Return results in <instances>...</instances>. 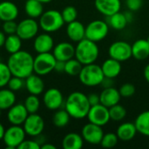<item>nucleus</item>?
<instances>
[{"mask_svg":"<svg viewBox=\"0 0 149 149\" xmlns=\"http://www.w3.org/2000/svg\"><path fill=\"white\" fill-rule=\"evenodd\" d=\"M57 59L52 53H38L34 58V72L39 76H45L54 71Z\"/></svg>","mask_w":149,"mask_h":149,"instance_id":"obj_6","label":"nucleus"},{"mask_svg":"<svg viewBox=\"0 0 149 149\" xmlns=\"http://www.w3.org/2000/svg\"><path fill=\"white\" fill-rule=\"evenodd\" d=\"M81 135L86 142L91 145H99L104 135V131L102 127L88 122L82 127Z\"/></svg>","mask_w":149,"mask_h":149,"instance_id":"obj_13","label":"nucleus"},{"mask_svg":"<svg viewBox=\"0 0 149 149\" xmlns=\"http://www.w3.org/2000/svg\"><path fill=\"white\" fill-rule=\"evenodd\" d=\"M17 24L15 22V20L4 21L2 24L3 31L7 35L15 34L17 32Z\"/></svg>","mask_w":149,"mask_h":149,"instance_id":"obj_41","label":"nucleus"},{"mask_svg":"<svg viewBox=\"0 0 149 149\" xmlns=\"http://www.w3.org/2000/svg\"><path fill=\"white\" fill-rule=\"evenodd\" d=\"M7 86H8V88L13 92L19 91L20 89H22L24 86V80L22 78L12 76L10 78V79L9 80Z\"/></svg>","mask_w":149,"mask_h":149,"instance_id":"obj_39","label":"nucleus"},{"mask_svg":"<svg viewBox=\"0 0 149 149\" xmlns=\"http://www.w3.org/2000/svg\"><path fill=\"white\" fill-rule=\"evenodd\" d=\"M5 40H6L5 33H4L3 31H0V48L3 47V46L4 45Z\"/></svg>","mask_w":149,"mask_h":149,"instance_id":"obj_48","label":"nucleus"},{"mask_svg":"<svg viewBox=\"0 0 149 149\" xmlns=\"http://www.w3.org/2000/svg\"><path fill=\"white\" fill-rule=\"evenodd\" d=\"M4 48L5 50L10 53H15L21 50L22 47V39L18 37V35L10 34L6 37V40L4 43Z\"/></svg>","mask_w":149,"mask_h":149,"instance_id":"obj_31","label":"nucleus"},{"mask_svg":"<svg viewBox=\"0 0 149 149\" xmlns=\"http://www.w3.org/2000/svg\"><path fill=\"white\" fill-rule=\"evenodd\" d=\"M137 133L138 132L135 125L133 122H124L120 124L116 131V134L119 140L122 141H129L133 140Z\"/></svg>","mask_w":149,"mask_h":149,"instance_id":"obj_25","label":"nucleus"},{"mask_svg":"<svg viewBox=\"0 0 149 149\" xmlns=\"http://www.w3.org/2000/svg\"><path fill=\"white\" fill-rule=\"evenodd\" d=\"M114 79L112 78H108V77H104L102 82H101V86H103V88H107V87H112L114 85Z\"/></svg>","mask_w":149,"mask_h":149,"instance_id":"obj_45","label":"nucleus"},{"mask_svg":"<svg viewBox=\"0 0 149 149\" xmlns=\"http://www.w3.org/2000/svg\"><path fill=\"white\" fill-rule=\"evenodd\" d=\"M1 112H2V110L0 109V118H1Z\"/></svg>","mask_w":149,"mask_h":149,"instance_id":"obj_54","label":"nucleus"},{"mask_svg":"<svg viewBox=\"0 0 149 149\" xmlns=\"http://www.w3.org/2000/svg\"><path fill=\"white\" fill-rule=\"evenodd\" d=\"M109 57L120 62H125L132 58V45L119 40L111 44L108 49Z\"/></svg>","mask_w":149,"mask_h":149,"instance_id":"obj_9","label":"nucleus"},{"mask_svg":"<svg viewBox=\"0 0 149 149\" xmlns=\"http://www.w3.org/2000/svg\"><path fill=\"white\" fill-rule=\"evenodd\" d=\"M66 34L72 41L78 43L86 38V27L79 21H72L67 24Z\"/></svg>","mask_w":149,"mask_h":149,"instance_id":"obj_21","label":"nucleus"},{"mask_svg":"<svg viewBox=\"0 0 149 149\" xmlns=\"http://www.w3.org/2000/svg\"><path fill=\"white\" fill-rule=\"evenodd\" d=\"M84 141L81 134L78 133H69L63 138L62 147L64 149H81Z\"/></svg>","mask_w":149,"mask_h":149,"instance_id":"obj_26","label":"nucleus"},{"mask_svg":"<svg viewBox=\"0 0 149 149\" xmlns=\"http://www.w3.org/2000/svg\"><path fill=\"white\" fill-rule=\"evenodd\" d=\"M23 127L27 135L31 137H38L42 134L45 128L44 119L36 113H29L25 121L23 124Z\"/></svg>","mask_w":149,"mask_h":149,"instance_id":"obj_12","label":"nucleus"},{"mask_svg":"<svg viewBox=\"0 0 149 149\" xmlns=\"http://www.w3.org/2000/svg\"><path fill=\"white\" fill-rule=\"evenodd\" d=\"M110 119L113 121H121L127 116V109L120 104L109 107Z\"/></svg>","mask_w":149,"mask_h":149,"instance_id":"obj_34","label":"nucleus"},{"mask_svg":"<svg viewBox=\"0 0 149 149\" xmlns=\"http://www.w3.org/2000/svg\"><path fill=\"white\" fill-rule=\"evenodd\" d=\"M18 149H40L41 145L37 141L32 140H24L19 146Z\"/></svg>","mask_w":149,"mask_h":149,"instance_id":"obj_42","label":"nucleus"},{"mask_svg":"<svg viewBox=\"0 0 149 149\" xmlns=\"http://www.w3.org/2000/svg\"><path fill=\"white\" fill-rule=\"evenodd\" d=\"M108 17L107 24L113 29L117 30V31L123 30L128 24L127 19L124 12L118 11V12L114 13L113 15H112L110 17Z\"/></svg>","mask_w":149,"mask_h":149,"instance_id":"obj_30","label":"nucleus"},{"mask_svg":"<svg viewBox=\"0 0 149 149\" xmlns=\"http://www.w3.org/2000/svg\"><path fill=\"white\" fill-rule=\"evenodd\" d=\"M119 141L120 140H119L116 133L114 134V133L110 132V133L104 134L101 142H100V145L102 148H113L118 144Z\"/></svg>","mask_w":149,"mask_h":149,"instance_id":"obj_36","label":"nucleus"},{"mask_svg":"<svg viewBox=\"0 0 149 149\" xmlns=\"http://www.w3.org/2000/svg\"><path fill=\"white\" fill-rule=\"evenodd\" d=\"M94 5L96 10L106 17H110L120 10V0H95Z\"/></svg>","mask_w":149,"mask_h":149,"instance_id":"obj_17","label":"nucleus"},{"mask_svg":"<svg viewBox=\"0 0 149 149\" xmlns=\"http://www.w3.org/2000/svg\"><path fill=\"white\" fill-rule=\"evenodd\" d=\"M57 148L52 145V144H50V143H44L41 145V149H56Z\"/></svg>","mask_w":149,"mask_h":149,"instance_id":"obj_50","label":"nucleus"},{"mask_svg":"<svg viewBox=\"0 0 149 149\" xmlns=\"http://www.w3.org/2000/svg\"><path fill=\"white\" fill-rule=\"evenodd\" d=\"M132 57L136 60H145L149 57V44L147 39H138L132 45Z\"/></svg>","mask_w":149,"mask_h":149,"instance_id":"obj_24","label":"nucleus"},{"mask_svg":"<svg viewBox=\"0 0 149 149\" xmlns=\"http://www.w3.org/2000/svg\"><path fill=\"white\" fill-rule=\"evenodd\" d=\"M127 7L131 11H137L142 6V0H126Z\"/></svg>","mask_w":149,"mask_h":149,"instance_id":"obj_43","label":"nucleus"},{"mask_svg":"<svg viewBox=\"0 0 149 149\" xmlns=\"http://www.w3.org/2000/svg\"><path fill=\"white\" fill-rule=\"evenodd\" d=\"M65 109L70 114L71 118L82 120L87 117L91 105L87 95L82 92H72L68 95L65 103Z\"/></svg>","mask_w":149,"mask_h":149,"instance_id":"obj_2","label":"nucleus"},{"mask_svg":"<svg viewBox=\"0 0 149 149\" xmlns=\"http://www.w3.org/2000/svg\"><path fill=\"white\" fill-rule=\"evenodd\" d=\"M24 105L29 113H36L40 107V100L38 95L30 94L24 100Z\"/></svg>","mask_w":149,"mask_h":149,"instance_id":"obj_35","label":"nucleus"},{"mask_svg":"<svg viewBox=\"0 0 149 149\" xmlns=\"http://www.w3.org/2000/svg\"><path fill=\"white\" fill-rule=\"evenodd\" d=\"M18 8L11 1L0 2V20L10 21L15 20L18 16Z\"/></svg>","mask_w":149,"mask_h":149,"instance_id":"obj_22","label":"nucleus"},{"mask_svg":"<svg viewBox=\"0 0 149 149\" xmlns=\"http://www.w3.org/2000/svg\"><path fill=\"white\" fill-rule=\"evenodd\" d=\"M100 55V49L96 42L84 38L75 46V57L83 65L95 63Z\"/></svg>","mask_w":149,"mask_h":149,"instance_id":"obj_3","label":"nucleus"},{"mask_svg":"<svg viewBox=\"0 0 149 149\" xmlns=\"http://www.w3.org/2000/svg\"><path fill=\"white\" fill-rule=\"evenodd\" d=\"M86 118L91 123L100 127L106 126L111 120L109 108L100 103L95 106H92Z\"/></svg>","mask_w":149,"mask_h":149,"instance_id":"obj_11","label":"nucleus"},{"mask_svg":"<svg viewBox=\"0 0 149 149\" xmlns=\"http://www.w3.org/2000/svg\"><path fill=\"white\" fill-rule=\"evenodd\" d=\"M38 29L39 24H38L35 18L28 17L17 24L16 34L18 35L22 40H30L37 36Z\"/></svg>","mask_w":149,"mask_h":149,"instance_id":"obj_10","label":"nucleus"},{"mask_svg":"<svg viewBox=\"0 0 149 149\" xmlns=\"http://www.w3.org/2000/svg\"><path fill=\"white\" fill-rule=\"evenodd\" d=\"M120 99L121 95L119 92V89H116L114 86L104 88L100 94V104L104 105L108 108L116 104H119Z\"/></svg>","mask_w":149,"mask_h":149,"instance_id":"obj_19","label":"nucleus"},{"mask_svg":"<svg viewBox=\"0 0 149 149\" xmlns=\"http://www.w3.org/2000/svg\"><path fill=\"white\" fill-rule=\"evenodd\" d=\"M38 1H39V2H41L42 3H50V2H52V0H38Z\"/></svg>","mask_w":149,"mask_h":149,"instance_id":"obj_52","label":"nucleus"},{"mask_svg":"<svg viewBox=\"0 0 149 149\" xmlns=\"http://www.w3.org/2000/svg\"><path fill=\"white\" fill-rule=\"evenodd\" d=\"M29 113L24 104H15L8 109L7 119L11 125L21 126L28 117Z\"/></svg>","mask_w":149,"mask_h":149,"instance_id":"obj_15","label":"nucleus"},{"mask_svg":"<svg viewBox=\"0 0 149 149\" xmlns=\"http://www.w3.org/2000/svg\"><path fill=\"white\" fill-rule=\"evenodd\" d=\"M33 47L38 53L49 52L54 47V40L50 33H41L35 37Z\"/></svg>","mask_w":149,"mask_h":149,"instance_id":"obj_18","label":"nucleus"},{"mask_svg":"<svg viewBox=\"0 0 149 149\" xmlns=\"http://www.w3.org/2000/svg\"><path fill=\"white\" fill-rule=\"evenodd\" d=\"M65 61H61V60H57L56 61V65L54 67V71H56L57 72H65Z\"/></svg>","mask_w":149,"mask_h":149,"instance_id":"obj_46","label":"nucleus"},{"mask_svg":"<svg viewBox=\"0 0 149 149\" xmlns=\"http://www.w3.org/2000/svg\"><path fill=\"white\" fill-rule=\"evenodd\" d=\"M82 67L83 65L76 58H72L65 61V72L70 76H79V72L82 70Z\"/></svg>","mask_w":149,"mask_h":149,"instance_id":"obj_33","label":"nucleus"},{"mask_svg":"<svg viewBox=\"0 0 149 149\" xmlns=\"http://www.w3.org/2000/svg\"><path fill=\"white\" fill-rule=\"evenodd\" d=\"M11 77L12 74L8 65L0 62V88L6 86Z\"/></svg>","mask_w":149,"mask_h":149,"instance_id":"obj_37","label":"nucleus"},{"mask_svg":"<svg viewBox=\"0 0 149 149\" xmlns=\"http://www.w3.org/2000/svg\"><path fill=\"white\" fill-rule=\"evenodd\" d=\"M143 75H144V78H145L146 81L149 84V64H148L145 66L144 71H143Z\"/></svg>","mask_w":149,"mask_h":149,"instance_id":"obj_47","label":"nucleus"},{"mask_svg":"<svg viewBox=\"0 0 149 149\" xmlns=\"http://www.w3.org/2000/svg\"><path fill=\"white\" fill-rule=\"evenodd\" d=\"M135 91H136L135 86L132 83H125L119 88V92H120L121 97H123V98L132 97L135 93Z\"/></svg>","mask_w":149,"mask_h":149,"instance_id":"obj_40","label":"nucleus"},{"mask_svg":"<svg viewBox=\"0 0 149 149\" xmlns=\"http://www.w3.org/2000/svg\"><path fill=\"white\" fill-rule=\"evenodd\" d=\"M43 102L45 107L49 110H58L65 103L62 93L55 87L46 90L43 96Z\"/></svg>","mask_w":149,"mask_h":149,"instance_id":"obj_14","label":"nucleus"},{"mask_svg":"<svg viewBox=\"0 0 149 149\" xmlns=\"http://www.w3.org/2000/svg\"><path fill=\"white\" fill-rule=\"evenodd\" d=\"M120 63L121 62L113 59L112 58L106 59L101 65V69L104 73V76L112 79L117 78L121 72V69H122Z\"/></svg>","mask_w":149,"mask_h":149,"instance_id":"obj_23","label":"nucleus"},{"mask_svg":"<svg viewBox=\"0 0 149 149\" xmlns=\"http://www.w3.org/2000/svg\"><path fill=\"white\" fill-rule=\"evenodd\" d=\"M87 98H88V101L92 106H95V105H98L100 103V94H97L95 93H92L90 94L87 95Z\"/></svg>","mask_w":149,"mask_h":149,"instance_id":"obj_44","label":"nucleus"},{"mask_svg":"<svg viewBox=\"0 0 149 149\" xmlns=\"http://www.w3.org/2000/svg\"><path fill=\"white\" fill-rule=\"evenodd\" d=\"M26 133L21 126L11 125L8 127L3 138V141L7 148H17L18 146L25 140Z\"/></svg>","mask_w":149,"mask_h":149,"instance_id":"obj_8","label":"nucleus"},{"mask_svg":"<svg viewBox=\"0 0 149 149\" xmlns=\"http://www.w3.org/2000/svg\"><path fill=\"white\" fill-rule=\"evenodd\" d=\"M109 31V24L107 22L96 19L90 22L86 26V38L94 42H100L106 38Z\"/></svg>","mask_w":149,"mask_h":149,"instance_id":"obj_7","label":"nucleus"},{"mask_svg":"<svg viewBox=\"0 0 149 149\" xmlns=\"http://www.w3.org/2000/svg\"><path fill=\"white\" fill-rule=\"evenodd\" d=\"M71 116L65 109H58L52 116V123L55 127L62 128L70 122Z\"/></svg>","mask_w":149,"mask_h":149,"instance_id":"obj_32","label":"nucleus"},{"mask_svg":"<svg viewBox=\"0 0 149 149\" xmlns=\"http://www.w3.org/2000/svg\"><path fill=\"white\" fill-rule=\"evenodd\" d=\"M65 21L62 14L57 10H48L44 11L39 17V27L48 33L55 32L62 28Z\"/></svg>","mask_w":149,"mask_h":149,"instance_id":"obj_5","label":"nucleus"},{"mask_svg":"<svg viewBox=\"0 0 149 149\" xmlns=\"http://www.w3.org/2000/svg\"><path fill=\"white\" fill-rule=\"evenodd\" d=\"M124 13H125V16H126V17H127V19L128 24L131 23V22L133 21V19H134L132 11H131V10H128V11H126V12H124Z\"/></svg>","mask_w":149,"mask_h":149,"instance_id":"obj_49","label":"nucleus"},{"mask_svg":"<svg viewBox=\"0 0 149 149\" xmlns=\"http://www.w3.org/2000/svg\"><path fill=\"white\" fill-rule=\"evenodd\" d=\"M147 40H148V44H149V36L148 37V38H147Z\"/></svg>","mask_w":149,"mask_h":149,"instance_id":"obj_53","label":"nucleus"},{"mask_svg":"<svg viewBox=\"0 0 149 149\" xmlns=\"http://www.w3.org/2000/svg\"><path fill=\"white\" fill-rule=\"evenodd\" d=\"M104 73L101 65L95 63L85 65L79 74V81L86 86H100L104 79Z\"/></svg>","mask_w":149,"mask_h":149,"instance_id":"obj_4","label":"nucleus"},{"mask_svg":"<svg viewBox=\"0 0 149 149\" xmlns=\"http://www.w3.org/2000/svg\"><path fill=\"white\" fill-rule=\"evenodd\" d=\"M0 27H1V20H0Z\"/></svg>","mask_w":149,"mask_h":149,"instance_id":"obj_55","label":"nucleus"},{"mask_svg":"<svg viewBox=\"0 0 149 149\" xmlns=\"http://www.w3.org/2000/svg\"><path fill=\"white\" fill-rule=\"evenodd\" d=\"M24 86L30 94L40 95L45 90V83L38 74H31L24 80Z\"/></svg>","mask_w":149,"mask_h":149,"instance_id":"obj_20","label":"nucleus"},{"mask_svg":"<svg viewBox=\"0 0 149 149\" xmlns=\"http://www.w3.org/2000/svg\"><path fill=\"white\" fill-rule=\"evenodd\" d=\"M134 123L139 134L149 137V111H144L138 114Z\"/></svg>","mask_w":149,"mask_h":149,"instance_id":"obj_28","label":"nucleus"},{"mask_svg":"<svg viewBox=\"0 0 149 149\" xmlns=\"http://www.w3.org/2000/svg\"><path fill=\"white\" fill-rule=\"evenodd\" d=\"M16 103V95L13 91L6 88H0V109L8 110Z\"/></svg>","mask_w":149,"mask_h":149,"instance_id":"obj_29","label":"nucleus"},{"mask_svg":"<svg viewBox=\"0 0 149 149\" xmlns=\"http://www.w3.org/2000/svg\"><path fill=\"white\" fill-rule=\"evenodd\" d=\"M24 11L29 17H40L44 12L43 3L38 0H26L24 3Z\"/></svg>","mask_w":149,"mask_h":149,"instance_id":"obj_27","label":"nucleus"},{"mask_svg":"<svg viewBox=\"0 0 149 149\" xmlns=\"http://www.w3.org/2000/svg\"><path fill=\"white\" fill-rule=\"evenodd\" d=\"M52 54L57 60L65 62L75 57V46L69 42L58 43L53 47Z\"/></svg>","mask_w":149,"mask_h":149,"instance_id":"obj_16","label":"nucleus"},{"mask_svg":"<svg viewBox=\"0 0 149 149\" xmlns=\"http://www.w3.org/2000/svg\"><path fill=\"white\" fill-rule=\"evenodd\" d=\"M7 65L12 76L25 79L34 72V58L26 51H18L10 54Z\"/></svg>","mask_w":149,"mask_h":149,"instance_id":"obj_1","label":"nucleus"},{"mask_svg":"<svg viewBox=\"0 0 149 149\" xmlns=\"http://www.w3.org/2000/svg\"><path fill=\"white\" fill-rule=\"evenodd\" d=\"M63 19L65 21V23L69 24L72 21H75L77 19L78 17V10L74 6L72 5H68L66 7H65L61 12Z\"/></svg>","mask_w":149,"mask_h":149,"instance_id":"obj_38","label":"nucleus"},{"mask_svg":"<svg viewBox=\"0 0 149 149\" xmlns=\"http://www.w3.org/2000/svg\"><path fill=\"white\" fill-rule=\"evenodd\" d=\"M4 132H5L4 127L3 126V124H2V123H0V141H1V140H3V135H4Z\"/></svg>","mask_w":149,"mask_h":149,"instance_id":"obj_51","label":"nucleus"}]
</instances>
